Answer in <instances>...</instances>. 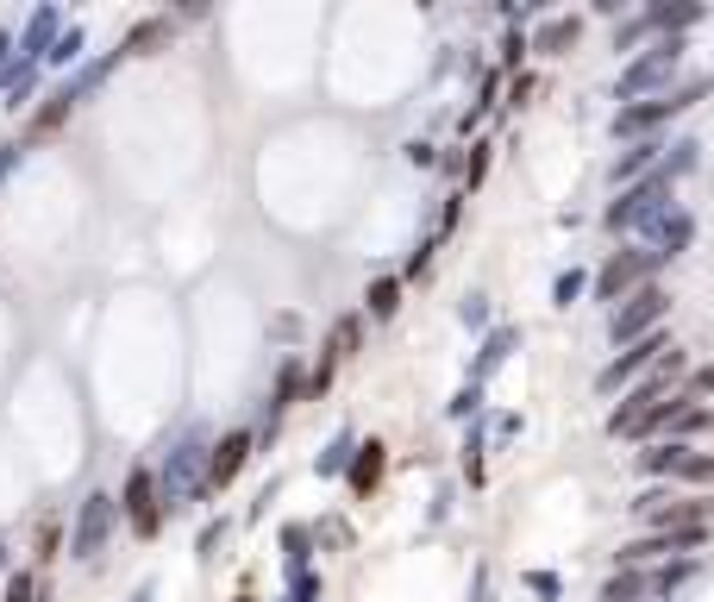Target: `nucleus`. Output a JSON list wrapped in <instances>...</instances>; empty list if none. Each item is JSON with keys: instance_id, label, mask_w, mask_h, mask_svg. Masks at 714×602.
I'll return each instance as SVG.
<instances>
[{"instance_id": "1", "label": "nucleus", "mask_w": 714, "mask_h": 602, "mask_svg": "<svg viewBox=\"0 0 714 602\" xmlns=\"http://www.w3.org/2000/svg\"><path fill=\"white\" fill-rule=\"evenodd\" d=\"M664 314H671V295H664V289H652V283L633 289L627 308H614V345H639Z\"/></svg>"}, {"instance_id": "2", "label": "nucleus", "mask_w": 714, "mask_h": 602, "mask_svg": "<svg viewBox=\"0 0 714 602\" xmlns=\"http://www.w3.org/2000/svg\"><path fill=\"white\" fill-rule=\"evenodd\" d=\"M664 258V251H614V258L602 264V276H595V295L602 301H621V295H633L639 283H646V270Z\"/></svg>"}, {"instance_id": "3", "label": "nucleus", "mask_w": 714, "mask_h": 602, "mask_svg": "<svg viewBox=\"0 0 714 602\" xmlns=\"http://www.w3.org/2000/svg\"><path fill=\"white\" fill-rule=\"evenodd\" d=\"M714 502H677V496H646L639 502V515H646L652 527H664V534H677V527H702Z\"/></svg>"}, {"instance_id": "4", "label": "nucleus", "mask_w": 714, "mask_h": 602, "mask_svg": "<svg viewBox=\"0 0 714 602\" xmlns=\"http://www.w3.org/2000/svg\"><path fill=\"white\" fill-rule=\"evenodd\" d=\"M696 95H702V82H689L683 95H664V101H646V107H627L614 132H646V126H658V120H671V113H683V107L696 101Z\"/></svg>"}, {"instance_id": "5", "label": "nucleus", "mask_w": 714, "mask_h": 602, "mask_svg": "<svg viewBox=\"0 0 714 602\" xmlns=\"http://www.w3.org/2000/svg\"><path fill=\"white\" fill-rule=\"evenodd\" d=\"M126 515H132L138 534H157V483H151V471H132V483H126Z\"/></svg>"}, {"instance_id": "6", "label": "nucleus", "mask_w": 714, "mask_h": 602, "mask_svg": "<svg viewBox=\"0 0 714 602\" xmlns=\"http://www.w3.org/2000/svg\"><path fill=\"white\" fill-rule=\"evenodd\" d=\"M658 352H664V339H639V345H627V352H621V358H614V364L602 370V389L614 396V389H621L627 377H639V370H646V364H652Z\"/></svg>"}, {"instance_id": "7", "label": "nucleus", "mask_w": 714, "mask_h": 602, "mask_svg": "<svg viewBox=\"0 0 714 602\" xmlns=\"http://www.w3.org/2000/svg\"><path fill=\"white\" fill-rule=\"evenodd\" d=\"M101 540H107V496H88V502H82V521H76V552H82V559H94Z\"/></svg>"}, {"instance_id": "8", "label": "nucleus", "mask_w": 714, "mask_h": 602, "mask_svg": "<svg viewBox=\"0 0 714 602\" xmlns=\"http://www.w3.org/2000/svg\"><path fill=\"white\" fill-rule=\"evenodd\" d=\"M245 452H251V439L245 433H232V439H220V452H213V483H232L238 477V465H245Z\"/></svg>"}, {"instance_id": "9", "label": "nucleus", "mask_w": 714, "mask_h": 602, "mask_svg": "<svg viewBox=\"0 0 714 602\" xmlns=\"http://www.w3.org/2000/svg\"><path fill=\"white\" fill-rule=\"evenodd\" d=\"M658 195H664V182H652V189H633L627 201H614V214H608V220H614V226H633V220H646Z\"/></svg>"}, {"instance_id": "10", "label": "nucleus", "mask_w": 714, "mask_h": 602, "mask_svg": "<svg viewBox=\"0 0 714 602\" xmlns=\"http://www.w3.org/2000/svg\"><path fill=\"white\" fill-rule=\"evenodd\" d=\"M671 63H677V44H664V51L639 63V69H633V76H627L621 88H627V95H633V88H652V82H658V76H664V69H671Z\"/></svg>"}, {"instance_id": "11", "label": "nucleus", "mask_w": 714, "mask_h": 602, "mask_svg": "<svg viewBox=\"0 0 714 602\" xmlns=\"http://www.w3.org/2000/svg\"><path fill=\"white\" fill-rule=\"evenodd\" d=\"M677 477H689V483H708V477H714V452H683Z\"/></svg>"}, {"instance_id": "12", "label": "nucleus", "mask_w": 714, "mask_h": 602, "mask_svg": "<svg viewBox=\"0 0 714 602\" xmlns=\"http://www.w3.org/2000/svg\"><path fill=\"white\" fill-rule=\"evenodd\" d=\"M376 471H383V446H364V458H357L351 483H357V490H370V483H376Z\"/></svg>"}, {"instance_id": "13", "label": "nucleus", "mask_w": 714, "mask_h": 602, "mask_svg": "<svg viewBox=\"0 0 714 602\" xmlns=\"http://www.w3.org/2000/svg\"><path fill=\"white\" fill-rule=\"evenodd\" d=\"M564 44H577V19H558V26L539 32V51H564Z\"/></svg>"}, {"instance_id": "14", "label": "nucleus", "mask_w": 714, "mask_h": 602, "mask_svg": "<svg viewBox=\"0 0 714 602\" xmlns=\"http://www.w3.org/2000/svg\"><path fill=\"white\" fill-rule=\"evenodd\" d=\"M639 590H646V577H633V571H621V577H614V584L602 590V602H633Z\"/></svg>"}, {"instance_id": "15", "label": "nucleus", "mask_w": 714, "mask_h": 602, "mask_svg": "<svg viewBox=\"0 0 714 602\" xmlns=\"http://www.w3.org/2000/svg\"><path fill=\"white\" fill-rule=\"evenodd\" d=\"M646 164H652V145H639V151H627L621 164H614V182H627V176H639V170H646Z\"/></svg>"}, {"instance_id": "16", "label": "nucleus", "mask_w": 714, "mask_h": 602, "mask_svg": "<svg viewBox=\"0 0 714 602\" xmlns=\"http://www.w3.org/2000/svg\"><path fill=\"white\" fill-rule=\"evenodd\" d=\"M677 465H683V446H658V452H646V471H671V477H677Z\"/></svg>"}, {"instance_id": "17", "label": "nucleus", "mask_w": 714, "mask_h": 602, "mask_svg": "<svg viewBox=\"0 0 714 602\" xmlns=\"http://www.w3.org/2000/svg\"><path fill=\"white\" fill-rule=\"evenodd\" d=\"M395 295H401L395 283H376L370 289V314H395Z\"/></svg>"}, {"instance_id": "18", "label": "nucleus", "mask_w": 714, "mask_h": 602, "mask_svg": "<svg viewBox=\"0 0 714 602\" xmlns=\"http://www.w3.org/2000/svg\"><path fill=\"white\" fill-rule=\"evenodd\" d=\"M163 32H170V26H163V19H151V26H138V32H132V51H151V44H157Z\"/></svg>"}, {"instance_id": "19", "label": "nucleus", "mask_w": 714, "mask_h": 602, "mask_svg": "<svg viewBox=\"0 0 714 602\" xmlns=\"http://www.w3.org/2000/svg\"><path fill=\"white\" fill-rule=\"evenodd\" d=\"M351 345H357V320H345V327L332 333V358H351Z\"/></svg>"}, {"instance_id": "20", "label": "nucleus", "mask_w": 714, "mask_h": 602, "mask_svg": "<svg viewBox=\"0 0 714 602\" xmlns=\"http://www.w3.org/2000/svg\"><path fill=\"white\" fill-rule=\"evenodd\" d=\"M13 602H32V577H13Z\"/></svg>"}, {"instance_id": "21", "label": "nucleus", "mask_w": 714, "mask_h": 602, "mask_svg": "<svg viewBox=\"0 0 714 602\" xmlns=\"http://www.w3.org/2000/svg\"><path fill=\"white\" fill-rule=\"evenodd\" d=\"M696 389H702V396L714 389V364H708V370H696Z\"/></svg>"}, {"instance_id": "22", "label": "nucleus", "mask_w": 714, "mask_h": 602, "mask_svg": "<svg viewBox=\"0 0 714 602\" xmlns=\"http://www.w3.org/2000/svg\"><path fill=\"white\" fill-rule=\"evenodd\" d=\"M0 565H7V559H0Z\"/></svg>"}]
</instances>
